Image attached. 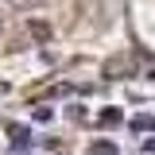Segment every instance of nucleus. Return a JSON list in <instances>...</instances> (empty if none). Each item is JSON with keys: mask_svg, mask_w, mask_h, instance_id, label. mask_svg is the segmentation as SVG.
I'll list each match as a JSON object with an SVG mask.
<instances>
[{"mask_svg": "<svg viewBox=\"0 0 155 155\" xmlns=\"http://www.w3.org/2000/svg\"><path fill=\"white\" fill-rule=\"evenodd\" d=\"M93 155H116V147L109 143V140H97V143H93Z\"/></svg>", "mask_w": 155, "mask_h": 155, "instance_id": "obj_1", "label": "nucleus"}, {"mask_svg": "<svg viewBox=\"0 0 155 155\" xmlns=\"http://www.w3.org/2000/svg\"><path fill=\"white\" fill-rule=\"evenodd\" d=\"M8 4H12V8H19V12H31V8H39V4H43V0H8Z\"/></svg>", "mask_w": 155, "mask_h": 155, "instance_id": "obj_2", "label": "nucleus"}, {"mask_svg": "<svg viewBox=\"0 0 155 155\" xmlns=\"http://www.w3.org/2000/svg\"><path fill=\"white\" fill-rule=\"evenodd\" d=\"M0 35H4V16H0Z\"/></svg>", "mask_w": 155, "mask_h": 155, "instance_id": "obj_3", "label": "nucleus"}]
</instances>
